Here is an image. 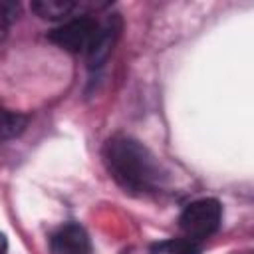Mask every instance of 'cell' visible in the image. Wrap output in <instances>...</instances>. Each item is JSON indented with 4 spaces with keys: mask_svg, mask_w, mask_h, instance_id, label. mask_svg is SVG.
<instances>
[{
    "mask_svg": "<svg viewBox=\"0 0 254 254\" xmlns=\"http://www.w3.org/2000/svg\"><path fill=\"white\" fill-rule=\"evenodd\" d=\"M26 127V117L0 107V141L16 137Z\"/></svg>",
    "mask_w": 254,
    "mask_h": 254,
    "instance_id": "52a82bcc",
    "label": "cell"
},
{
    "mask_svg": "<svg viewBox=\"0 0 254 254\" xmlns=\"http://www.w3.org/2000/svg\"><path fill=\"white\" fill-rule=\"evenodd\" d=\"M103 24L89 16H77L65 20L60 28L50 32V40L58 44L60 48L73 52V54H91L99 36H101Z\"/></svg>",
    "mask_w": 254,
    "mask_h": 254,
    "instance_id": "7a4b0ae2",
    "label": "cell"
},
{
    "mask_svg": "<svg viewBox=\"0 0 254 254\" xmlns=\"http://www.w3.org/2000/svg\"><path fill=\"white\" fill-rule=\"evenodd\" d=\"M6 250H8V242H6V236H4V234H0V254H6Z\"/></svg>",
    "mask_w": 254,
    "mask_h": 254,
    "instance_id": "9c48e42d",
    "label": "cell"
},
{
    "mask_svg": "<svg viewBox=\"0 0 254 254\" xmlns=\"http://www.w3.org/2000/svg\"><path fill=\"white\" fill-rule=\"evenodd\" d=\"M103 159L109 175L131 192L155 190L163 181V171L153 153L133 137L115 135L105 143Z\"/></svg>",
    "mask_w": 254,
    "mask_h": 254,
    "instance_id": "6da1fadb",
    "label": "cell"
},
{
    "mask_svg": "<svg viewBox=\"0 0 254 254\" xmlns=\"http://www.w3.org/2000/svg\"><path fill=\"white\" fill-rule=\"evenodd\" d=\"M77 4L69 0H38L32 4V10L46 20H69Z\"/></svg>",
    "mask_w": 254,
    "mask_h": 254,
    "instance_id": "5b68a950",
    "label": "cell"
},
{
    "mask_svg": "<svg viewBox=\"0 0 254 254\" xmlns=\"http://www.w3.org/2000/svg\"><path fill=\"white\" fill-rule=\"evenodd\" d=\"M220 218H222V208H220L218 200L198 198L183 210V214L179 218V226H181L185 238H189L192 242H200L216 232Z\"/></svg>",
    "mask_w": 254,
    "mask_h": 254,
    "instance_id": "3957f363",
    "label": "cell"
},
{
    "mask_svg": "<svg viewBox=\"0 0 254 254\" xmlns=\"http://www.w3.org/2000/svg\"><path fill=\"white\" fill-rule=\"evenodd\" d=\"M52 254H91V244L79 224H64L50 236Z\"/></svg>",
    "mask_w": 254,
    "mask_h": 254,
    "instance_id": "277c9868",
    "label": "cell"
},
{
    "mask_svg": "<svg viewBox=\"0 0 254 254\" xmlns=\"http://www.w3.org/2000/svg\"><path fill=\"white\" fill-rule=\"evenodd\" d=\"M18 6L16 4H10V2H0V42L6 38L8 34V26H10V20L14 18Z\"/></svg>",
    "mask_w": 254,
    "mask_h": 254,
    "instance_id": "ba28073f",
    "label": "cell"
},
{
    "mask_svg": "<svg viewBox=\"0 0 254 254\" xmlns=\"http://www.w3.org/2000/svg\"><path fill=\"white\" fill-rule=\"evenodd\" d=\"M151 254H200V246L189 238H171L155 244Z\"/></svg>",
    "mask_w": 254,
    "mask_h": 254,
    "instance_id": "8992f818",
    "label": "cell"
}]
</instances>
